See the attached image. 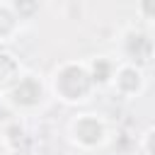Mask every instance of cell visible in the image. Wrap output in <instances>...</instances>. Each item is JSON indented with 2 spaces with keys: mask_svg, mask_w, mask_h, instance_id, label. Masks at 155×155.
<instances>
[{
  "mask_svg": "<svg viewBox=\"0 0 155 155\" xmlns=\"http://www.w3.org/2000/svg\"><path fill=\"white\" fill-rule=\"evenodd\" d=\"M0 155H10V143L5 136H0Z\"/></svg>",
  "mask_w": 155,
  "mask_h": 155,
  "instance_id": "30bf717a",
  "label": "cell"
},
{
  "mask_svg": "<svg viewBox=\"0 0 155 155\" xmlns=\"http://www.w3.org/2000/svg\"><path fill=\"white\" fill-rule=\"evenodd\" d=\"M138 15L145 17V19H150V22H155V0H143V2H138Z\"/></svg>",
  "mask_w": 155,
  "mask_h": 155,
  "instance_id": "ba28073f",
  "label": "cell"
},
{
  "mask_svg": "<svg viewBox=\"0 0 155 155\" xmlns=\"http://www.w3.org/2000/svg\"><path fill=\"white\" fill-rule=\"evenodd\" d=\"M19 31V17L12 10V2H0V41H12Z\"/></svg>",
  "mask_w": 155,
  "mask_h": 155,
  "instance_id": "8992f818",
  "label": "cell"
},
{
  "mask_svg": "<svg viewBox=\"0 0 155 155\" xmlns=\"http://www.w3.org/2000/svg\"><path fill=\"white\" fill-rule=\"evenodd\" d=\"M5 97L12 107L17 109H34L41 104L44 99V85L39 82L36 75H19L7 90H5Z\"/></svg>",
  "mask_w": 155,
  "mask_h": 155,
  "instance_id": "3957f363",
  "label": "cell"
},
{
  "mask_svg": "<svg viewBox=\"0 0 155 155\" xmlns=\"http://www.w3.org/2000/svg\"><path fill=\"white\" fill-rule=\"evenodd\" d=\"M70 138L85 150L99 148L107 140V124L99 114H80L70 121Z\"/></svg>",
  "mask_w": 155,
  "mask_h": 155,
  "instance_id": "7a4b0ae2",
  "label": "cell"
},
{
  "mask_svg": "<svg viewBox=\"0 0 155 155\" xmlns=\"http://www.w3.org/2000/svg\"><path fill=\"white\" fill-rule=\"evenodd\" d=\"M19 75H22V70H19V63L15 61V56L7 51H0V87L7 90Z\"/></svg>",
  "mask_w": 155,
  "mask_h": 155,
  "instance_id": "52a82bcc",
  "label": "cell"
},
{
  "mask_svg": "<svg viewBox=\"0 0 155 155\" xmlns=\"http://www.w3.org/2000/svg\"><path fill=\"white\" fill-rule=\"evenodd\" d=\"M116 65H119V63H116L114 58H109V56H97V58L87 61V70H90V75H92L94 87L111 82V80H114V73H116Z\"/></svg>",
  "mask_w": 155,
  "mask_h": 155,
  "instance_id": "5b68a950",
  "label": "cell"
},
{
  "mask_svg": "<svg viewBox=\"0 0 155 155\" xmlns=\"http://www.w3.org/2000/svg\"><path fill=\"white\" fill-rule=\"evenodd\" d=\"M143 148H145L148 155H155V126H150L143 133Z\"/></svg>",
  "mask_w": 155,
  "mask_h": 155,
  "instance_id": "9c48e42d",
  "label": "cell"
},
{
  "mask_svg": "<svg viewBox=\"0 0 155 155\" xmlns=\"http://www.w3.org/2000/svg\"><path fill=\"white\" fill-rule=\"evenodd\" d=\"M111 85L121 97H136V94L143 92L145 78H143V70L136 63H119Z\"/></svg>",
  "mask_w": 155,
  "mask_h": 155,
  "instance_id": "277c9868",
  "label": "cell"
},
{
  "mask_svg": "<svg viewBox=\"0 0 155 155\" xmlns=\"http://www.w3.org/2000/svg\"><path fill=\"white\" fill-rule=\"evenodd\" d=\"M51 87H53L58 99H63L68 104H78V102H85L92 94L94 82H92L90 70H87V63L68 61V63H61L53 70Z\"/></svg>",
  "mask_w": 155,
  "mask_h": 155,
  "instance_id": "6da1fadb",
  "label": "cell"
}]
</instances>
